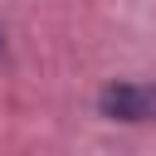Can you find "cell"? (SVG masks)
Instances as JSON below:
<instances>
[{"instance_id": "1", "label": "cell", "mask_w": 156, "mask_h": 156, "mask_svg": "<svg viewBox=\"0 0 156 156\" xmlns=\"http://www.w3.org/2000/svg\"><path fill=\"white\" fill-rule=\"evenodd\" d=\"M98 112L117 122H146L156 117V83H107L98 93Z\"/></svg>"}]
</instances>
